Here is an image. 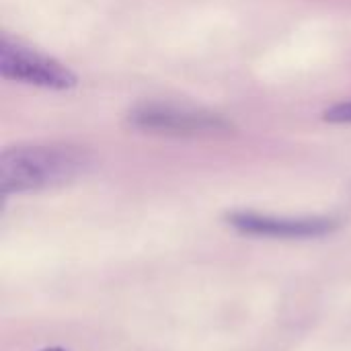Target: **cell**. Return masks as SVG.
<instances>
[{
  "mask_svg": "<svg viewBox=\"0 0 351 351\" xmlns=\"http://www.w3.org/2000/svg\"><path fill=\"white\" fill-rule=\"evenodd\" d=\"M228 224L241 234L249 237H269V239H317L333 232L339 224L325 216L306 218H286L257 212H232Z\"/></svg>",
  "mask_w": 351,
  "mask_h": 351,
  "instance_id": "cell-4",
  "label": "cell"
},
{
  "mask_svg": "<svg viewBox=\"0 0 351 351\" xmlns=\"http://www.w3.org/2000/svg\"><path fill=\"white\" fill-rule=\"evenodd\" d=\"M41 351H66V350H62V348H47V350H41Z\"/></svg>",
  "mask_w": 351,
  "mask_h": 351,
  "instance_id": "cell-6",
  "label": "cell"
},
{
  "mask_svg": "<svg viewBox=\"0 0 351 351\" xmlns=\"http://www.w3.org/2000/svg\"><path fill=\"white\" fill-rule=\"evenodd\" d=\"M90 165V156L76 146H14L0 154L2 195L41 191L70 183Z\"/></svg>",
  "mask_w": 351,
  "mask_h": 351,
  "instance_id": "cell-1",
  "label": "cell"
},
{
  "mask_svg": "<svg viewBox=\"0 0 351 351\" xmlns=\"http://www.w3.org/2000/svg\"><path fill=\"white\" fill-rule=\"evenodd\" d=\"M325 119L331 123H351V101L339 103L325 111Z\"/></svg>",
  "mask_w": 351,
  "mask_h": 351,
  "instance_id": "cell-5",
  "label": "cell"
},
{
  "mask_svg": "<svg viewBox=\"0 0 351 351\" xmlns=\"http://www.w3.org/2000/svg\"><path fill=\"white\" fill-rule=\"evenodd\" d=\"M0 74L6 80H19L51 90H68L78 82L76 76L58 60L8 37H2L0 41Z\"/></svg>",
  "mask_w": 351,
  "mask_h": 351,
  "instance_id": "cell-3",
  "label": "cell"
},
{
  "mask_svg": "<svg viewBox=\"0 0 351 351\" xmlns=\"http://www.w3.org/2000/svg\"><path fill=\"white\" fill-rule=\"evenodd\" d=\"M128 119L130 125L138 130L171 136H197L230 130V123L216 113L173 103H142L130 111Z\"/></svg>",
  "mask_w": 351,
  "mask_h": 351,
  "instance_id": "cell-2",
  "label": "cell"
}]
</instances>
